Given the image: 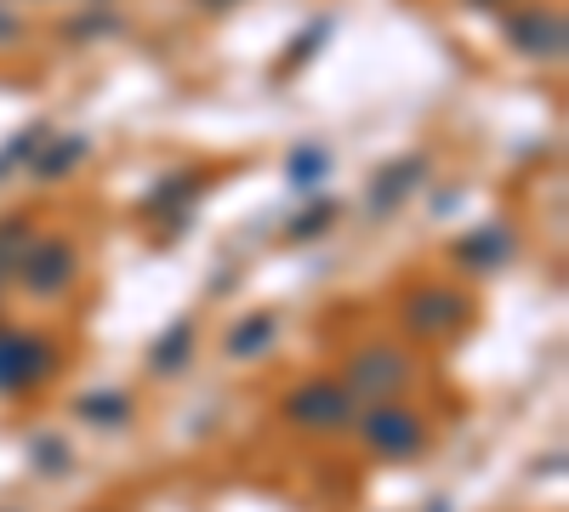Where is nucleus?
I'll return each mask as SVG.
<instances>
[{"instance_id":"nucleus-1","label":"nucleus","mask_w":569,"mask_h":512,"mask_svg":"<svg viewBox=\"0 0 569 512\" xmlns=\"http://www.w3.org/2000/svg\"><path fill=\"white\" fill-rule=\"evenodd\" d=\"M52 370V348L40 337H0V393H18Z\"/></svg>"},{"instance_id":"nucleus-2","label":"nucleus","mask_w":569,"mask_h":512,"mask_svg":"<svg viewBox=\"0 0 569 512\" xmlns=\"http://www.w3.org/2000/svg\"><path fill=\"white\" fill-rule=\"evenodd\" d=\"M365 439H370V450H382V455H416L421 450V422L405 415V410H393V404H382V410L365 415Z\"/></svg>"},{"instance_id":"nucleus-3","label":"nucleus","mask_w":569,"mask_h":512,"mask_svg":"<svg viewBox=\"0 0 569 512\" xmlns=\"http://www.w3.org/2000/svg\"><path fill=\"white\" fill-rule=\"evenodd\" d=\"M284 410H291L297 422H308V428H337L348 415V393L342 388H297L291 399H284Z\"/></svg>"},{"instance_id":"nucleus-4","label":"nucleus","mask_w":569,"mask_h":512,"mask_svg":"<svg viewBox=\"0 0 569 512\" xmlns=\"http://www.w3.org/2000/svg\"><path fill=\"white\" fill-rule=\"evenodd\" d=\"M405 377H410V370H405V359H399L393 348H370V353L353 364V382H359L365 393H393Z\"/></svg>"},{"instance_id":"nucleus-5","label":"nucleus","mask_w":569,"mask_h":512,"mask_svg":"<svg viewBox=\"0 0 569 512\" xmlns=\"http://www.w3.org/2000/svg\"><path fill=\"white\" fill-rule=\"evenodd\" d=\"M74 279V257H69V245H40V251H29V285L34 291H63Z\"/></svg>"},{"instance_id":"nucleus-6","label":"nucleus","mask_w":569,"mask_h":512,"mask_svg":"<svg viewBox=\"0 0 569 512\" xmlns=\"http://www.w3.org/2000/svg\"><path fill=\"white\" fill-rule=\"evenodd\" d=\"M456 319H461V297H450V291H427L410 302V331H421V337L450 331Z\"/></svg>"},{"instance_id":"nucleus-7","label":"nucleus","mask_w":569,"mask_h":512,"mask_svg":"<svg viewBox=\"0 0 569 512\" xmlns=\"http://www.w3.org/2000/svg\"><path fill=\"white\" fill-rule=\"evenodd\" d=\"M273 337V319L262 313V319H251V324H240V331L228 337V353H240V359H251V353H262V342Z\"/></svg>"},{"instance_id":"nucleus-8","label":"nucleus","mask_w":569,"mask_h":512,"mask_svg":"<svg viewBox=\"0 0 569 512\" xmlns=\"http://www.w3.org/2000/svg\"><path fill=\"white\" fill-rule=\"evenodd\" d=\"M80 410L91 415V422H120V415H126V399H86Z\"/></svg>"},{"instance_id":"nucleus-9","label":"nucleus","mask_w":569,"mask_h":512,"mask_svg":"<svg viewBox=\"0 0 569 512\" xmlns=\"http://www.w3.org/2000/svg\"><path fill=\"white\" fill-rule=\"evenodd\" d=\"M177 359H188V331H171V337H166V353H154L160 370H171Z\"/></svg>"},{"instance_id":"nucleus-10","label":"nucleus","mask_w":569,"mask_h":512,"mask_svg":"<svg viewBox=\"0 0 569 512\" xmlns=\"http://www.w3.org/2000/svg\"><path fill=\"white\" fill-rule=\"evenodd\" d=\"M206 7H228V0H206Z\"/></svg>"}]
</instances>
